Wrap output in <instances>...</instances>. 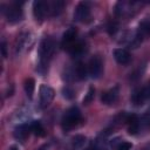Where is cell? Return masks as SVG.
Wrapping results in <instances>:
<instances>
[{"label":"cell","mask_w":150,"mask_h":150,"mask_svg":"<svg viewBox=\"0 0 150 150\" xmlns=\"http://www.w3.org/2000/svg\"><path fill=\"white\" fill-rule=\"evenodd\" d=\"M54 52V41L52 38H45L41 40L39 46V64L38 70L41 74H45L48 69L49 61Z\"/></svg>","instance_id":"cell-1"},{"label":"cell","mask_w":150,"mask_h":150,"mask_svg":"<svg viewBox=\"0 0 150 150\" xmlns=\"http://www.w3.org/2000/svg\"><path fill=\"white\" fill-rule=\"evenodd\" d=\"M112 54H114V57H115L116 62L120 63V64H123V66L128 64L131 60L130 53L124 48H116V49H114Z\"/></svg>","instance_id":"cell-12"},{"label":"cell","mask_w":150,"mask_h":150,"mask_svg":"<svg viewBox=\"0 0 150 150\" xmlns=\"http://www.w3.org/2000/svg\"><path fill=\"white\" fill-rule=\"evenodd\" d=\"M145 101H146V97L144 95L143 88H138V89H136L132 93V95H131V102L135 105H142Z\"/></svg>","instance_id":"cell-17"},{"label":"cell","mask_w":150,"mask_h":150,"mask_svg":"<svg viewBox=\"0 0 150 150\" xmlns=\"http://www.w3.org/2000/svg\"><path fill=\"white\" fill-rule=\"evenodd\" d=\"M82 120V116H81V111L77 107H71L69 108L62 116V128L63 130L68 131L73 128H75Z\"/></svg>","instance_id":"cell-2"},{"label":"cell","mask_w":150,"mask_h":150,"mask_svg":"<svg viewBox=\"0 0 150 150\" xmlns=\"http://www.w3.org/2000/svg\"><path fill=\"white\" fill-rule=\"evenodd\" d=\"M33 43H34V38H33L32 33H29V32L21 33L15 41V54L20 55V54L25 53L26 50H28L32 47Z\"/></svg>","instance_id":"cell-3"},{"label":"cell","mask_w":150,"mask_h":150,"mask_svg":"<svg viewBox=\"0 0 150 150\" xmlns=\"http://www.w3.org/2000/svg\"><path fill=\"white\" fill-rule=\"evenodd\" d=\"M86 150H107V148H105V145H104V144L96 143L94 146H89V148H87Z\"/></svg>","instance_id":"cell-27"},{"label":"cell","mask_w":150,"mask_h":150,"mask_svg":"<svg viewBox=\"0 0 150 150\" xmlns=\"http://www.w3.org/2000/svg\"><path fill=\"white\" fill-rule=\"evenodd\" d=\"M4 14L7 19L8 22L11 23H15L19 22L22 19V9H21V5L15 2L12 4L7 7V9H4Z\"/></svg>","instance_id":"cell-4"},{"label":"cell","mask_w":150,"mask_h":150,"mask_svg":"<svg viewBox=\"0 0 150 150\" xmlns=\"http://www.w3.org/2000/svg\"><path fill=\"white\" fill-rule=\"evenodd\" d=\"M69 54L74 57H79L81 56L84 52H86V43L83 41H80V40H76L68 49Z\"/></svg>","instance_id":"cell-16"},{"label":"cell","mask_w":150,"mask_h":150,"mask_svg":"<svg viewBox=\"0 0 150 150\" xmlns=\"http://www.w3.org/2000/svg\"><path fill=\"white\" fill-rule=\"evenodd\" d=\"M6 49H7V48H6V42L2 41V42H1V50H2V56H4V57L7 56V52H6Z\"/></svg>","instance_id":"cell-29"},{"label":"cell","mask_w":150,"mask_h":150,"mask_svg":"<svg viewBox=\"0 0 150 150\" xmlns=\"http://www.w3.org/2000/svg\"><path fill=\"white\" fill-rule=\"evenodd\" d=\"M32 131L30 129V124H27V123H22V124H19L15 129H14V137L20 141V142H25V139L28 137L29 132Z\"/></svg>","instance_id":"cell-13"},{"label":"cell","mask_w":150,"mask_h":150,"mask_svg":"<svg viewBox=\"0 0 150 150\" xmlns=\"http://www.w3.org/2000/svg\"><path fill=\"white\" fill-rule=\"evenodd\" d=\"M8 150H19V149H18V146H15V145H12V146H11Z\"/></svg>","instance_id":"cell-30"},{"label":"cell","mask_w":150,"mask_h":150,"mask_svg":"<svg viewBox=\"0 0 150 150\" xmlns=\"http://www.w3.org/2000/svg\"><path fill=\"white\" fill-rule=\"evenodd\" d=\"M88 73L93 79H100L103 73V62L98 55L93 56L88 62Z\"/></svg>","instance_id":"cell-5"},{"label":"cell","mask_w":150,"mask_h":150,"mask_svg":"<svg viewBox=\"0 0 150 150\" xmlns=\"http://www.w3.org/2000/svg\"><path fill=\"white\" fill-rule=\"evenodd\" d=\"M30 129H32V132L36 136H43L46 132H45V128L42 127L41 122L40 121H33L30 123Z\"/></svg>","instance_id":"cell-20"},{"label":"cell","mask_w":150,"mask_h":150,"mask_svg":"<svg viewBox=\"0 0 150 150\" xmlns=\"http://www.w3.org/2000/svg\"><path fill=\"white\" fill-rule=\"evenodd\" d=\"M144 70H145V66H139L132 74H131V76H130V79L132 80V81H136V80H138L139 77H142V75H143V73H144Z\"/></svg>","instance_id":"cell-23"},{"label":"cell","mask_w":150,"mask_h":150,"mask_svg":"<svg viewBox=\"0 0 150 150\" xmlns=\"http://www.w3.org/2000/svg\"><path fill=\"white\" fill-rule=\"evenodd\" d=\"M47 149V145H42V146H40L38 150H46Z\"/></svg>","instance_id":"cell-31"},{"label":"cell","mask_w":150,"mask_h":150,"mask_svg":"<svg viewBox=\"0 0 150 150\" xmlns=\"http://www.w3.org/2000/svg\"><path fill=\"white\" fill-rule=\"evenodd\" d=\"M142 88H143V91H144V95H145L146 100H149V98H150V82H149L146 86L142 87Z\"/></svg>","instance_id":"cell-28"},{"label":"cell","mask_w":150,"mask_h":150,"mask_svg":"<svg viewBox=\"0 0 150 150\" xmlns=\"http://www.w3.org/2000/svg\"><path fill=\"white\" fill-rule=\"evenodd\" d=\"M39 93H40V107L47 108L54 100V96H55L54 89L47 84H41Z\"/></svg>","instance_id":"cell-6"},{"label":"cell","mask_w":150,"mask_h":150,"mask_svg":"<svg viewBox=\"0 0 150 150\" xmlns=\"http://www.w3.org/2000/svg\"><path fill=\"white\" fill-rule=\"evenodd\" d=\"M76 34H77V32H76V29L74 28V27H70V28H68L64 33H63V36H62V40H61V46H62V48H64V49H69V47L76 41Z\"/></svg>","instance_id":"cell-10"},{"label":"cell","mask_w":150,"mask_h":150,"mask_svg":"<svg viewBox=\"0 0 150 150\" xmlns=\"http://www.w3.org/2000/svg\"><path fill=\"white\" fill-rule=\"evenodd\" d=\"M131 148H132V144L130 142H121L117 145L116 150H130Z\"/></svg>","instance_id":"cell-25"},{"label":"cell","mask_w":150,"mask_h":150,"mask_svg":"<svg viewBox=\"0 0 150 150\" xmlns=\"http://www.w3.org/2000/svg\"><path fill=\"white\" fill-rule=\"evenodd\" d=\"M118 97V86H115L107 91H104L101 96V101L104 104H112Z\"/></svg>","instance_id":"cell-14"},{"label":"cell","mask_w":150,"mask_h":150,"mask_svg":"<svg viewBox=\"0 0 150 150\" xmlns=\"http://www.w3.org/2000/svg\"><path fill=\"white\" fill-rule=\"evenodd\" d=\"M62 93H63V96H64L66 98H73V97H74V90L70 89V88H68V87H66V88L62 90Z\"/></svg>","instance_id":"cell-26"},{"label":"cell","mask_w":150,"mask_h":150,"mask_svg":"<svg viewBox=\"0 0 150 150\" xmlns=\"http://www.w3.org/2000/svg\"><path fill=\"white\" fill-rule=\"evenodd\" d=\"M137 2H128V1H118L115 6V13L117 16H127L131 14L132 7L136 6Z\"/></svg>","instance_id":"cell-9"},{"label":"cell","mask_w":150,"mask_h":150,"mask_svg":"<svg viewBox=\"0 0 150 150\" xmlns=\"http://www.w3.org/2000/svg\"><path fill=\"white\" fill-rule=\"evenodd\" d=\"M23 87H25V91H26L27 96H28L29 98H32V97H33L34 89H35V81H34L32 77H28V79H26Z\"/></svg>","instance_id":"cell-19"},{"label":"cell","mask_w":150,"mask_h":150,"mask_svg":"<svg viewBox=\"0 0 150 150\" xmlns=\"http://www.w3.org/2000/svg\"><path fill=\"white\" fill-rule=\"evenodd\" d=\"M88 66H86L84 63L82 62H79L77 66H76V75L80 80H84L88 75Z\"/></svg>","instance_id":"cell-21"},{"label":"cell","mask_w":150,"mask_h":150,"mask_svg":"<svg viewBox=\"0 0 150 150\" xmlns=\"http://www.w3.org/2000/svg\"><path fill=\"white\" fill-rule=\"evenodd\" d=\"M94 95H95V89H94L93 87H90L89 90H88V93H87V95H86L84 98H83V103H84V104H89V103L93 101Z\"/></svg>","instance_id":"cell-24"},{"label":"cell","mask_w":150,"mask_h":150,"mask_svg":"<svg viewBox=\"0 0 150 150\" xmlns=\"http://www.w3.org/2000/svg\"><path fill=\"white\" fill-rule=\"evenodd\" d=\"M49 13V2L47 1H34L33 4V14L36 20H42Z\"/></svg>","instance_id":"cell-8"},{"label":"cell","mask_w":150,"mask_h":150,"mask_svg":"<svg viewBox=\"0 0 150 150\" xmlns=\"http://www.w3.org/2000/svg\"><path fill=\"white\" fill-rule=\"evenodd\" d=\"M90 18V6L88 2L86 1H82V2H79L76 8H75V12H74V19L76 21H80V22H86L88 21Z\"/></svg>","instance_id":"cell-7"},{"label":"cell","mask_w":150,"mask_h":150,"mask_svg":"<svg viewBox=\"0 0 150 150\" xmlns=\"http://www.w3.org/2000/svg\"><path fill=\"white\" fill-rule=\"evenodd\" d=\"M64 7V2L61 0H54L52 2H49V13L52 16H56L59 14H61L62 9Z\"/></svg>","instance_id":"cell-18"},{"label":"cell","mask_w":150,"mask_h":150,"mask_svg":"<svg viewBox=\"0 0 150 150\" xmlns=\"http://www.w3.org/2000/svg\"><path fill=\"white\" fill-rule=\"evenodd\" d=\"M149 35H150V20L149 19H144L143 21L139 22L138 28H137V30L135 33V36L142 43V41Z\"/></svg>","instance_id":"cell-11"},{"label":"cell","mask_w":150,"mask_h":150,"mask_svg":"<svg viewBox=\"0 0 150 150\" xmlns=\"http://www.w3.org/2000/svg\"><path fill=\"white\" fill-rule=\"evenodd\" d=\"M127 124H128V131L130 135H136L139 131V127H141V122L139 118L136 115H130L127 117L125 120Z\"/></svg>","instance_id":"cell-15"},{"label":"cell","mask_w":150,"mask_h":150,"mask_svg":"<svg viewBox=\"0 0 150 150\" xmlns=\"http://www.w3.org/2000/svg\"><path fill=\"white\" fill-rule=\"evenodd\" d=\"M86 143V137L82 135H75L71 139V144L74 149H81Z\"/></svg>","instance_id":"cell-22"}]
</instances>
